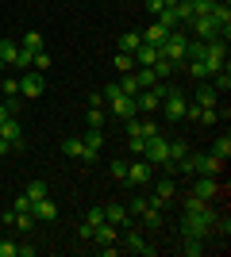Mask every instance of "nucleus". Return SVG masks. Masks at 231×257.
Listing matches in <instances>:
<instances>
[{
  "label": "nucleus",
  "instance_id": "f03ea898",
  "mask_svg": "<svg viewBox=\"0 0 231 257\" xmlns=\"http://www.w3.org/2000/svg\"><path fill=\"white\" fill-rule=\"evenodd\" d=\"M158 50H162V58H166V62H174V69H177V65H185L189 35H185V31H170V39H166V43L158 46Z\"/></svg>",
  "mask_w": 231,
  "mask_h": 257
},
{
  "label": "nucleus",
  "instance_id": "423d86ee",
  "mask_svg": "<svg viewBox=\"0 0 231 257\" xmlns=\"http://www.w3.org/2000/svg\"><path fill=\"white\" fill-rule=\"evenodd\" d=\"M212 223H216V215H189L185 211V219H181V234H185V238H204L212 230Z\"/></svg>",
  "mask_w": 231,
  "mask_h": 257
},
{
  "label": "nucleus",
  "instance_id": "473e14b6",
  "mask_svg": "<svg viewBox=\"0 0 231 257\" xmlns=\"http://www.w3.org/2000/svg\"><path fill=\"white\" fill-rule=\"evenodd\" d=\"M185 154H189V142L185 139H174V142H170V161H181Z\"/></svg>",
  "mask_w": 231,
  "mask_h": 257
},
{
  "label": "nucleus",
  "instance_id": "2eb2a0df",
  "mask_svg": "<svg viewBox=\"0 0 231 257\" xmlns=\"http://www.w3.org/2000/svg\"><path fill=\"white\" fill-rule=\"evenodd\" d=\"M100 146H104V131L89 127V135H85V161H97L100 158Z\"/></svg>",
  "mask_w": 231,
  "mask_h": 257
},
{
  "label": "nucleus",
  "instance_id": "de8ad7c7",
  "mask_svg": "<svg viewBox=\"0 0 231 257\" xmlns=\"http://www.w3.org/2000/svg\"><path fill=\"white\" fill-rule=\"evenodd\" d=\"M100 96H104V100H116V96H123V92H120V85L112 81V85H104V88H100Z\"/></svg>",
  "mask_w": 231,
  "mask_h": 257
},
{
  "label": "nucleus",
  "instance_id": "b1692460",
  "mask_svg": "<svg viewBox=\"0 0 231 257\" xmlns=\"http://www.w3.org/2000/svg\"><path fill=\"white\" fill-rule=\"evenodd\" d=\"M116 85H120V92H123V96H135V92H143V88H139V81H135V73H123L120 81H116Z\"/></svg>",
  "mask_w": 231,
  "mask_h": 257
},
{
  "label": "nucleus",
  "instance_id": "79ce46f5",
  "mask_svg": "<svg viewBox=\"0 0 231 257\" xmlns=\"http://www.w3.org/2000/svg\"><path fill=\"white\" fill-rule=\"evenodd\" d=\"M31 62H35V50H23V46H20V58H16V65H20V69H31Z\"/></svg>",
  "mask_w": 231,
  "mask_h": 257
},
{
  "label": "nucleus",
  "instance_id": "ddd939ff",
  "mask_svg": "<svg viewBox=\"0 0 231 257\" xmlns=\"http://www.w3.org/2000/svg\"><path fill=\"white\" fill-rule=\"evenodd\" d=\"M208 16H212V20H216V23H220L223 39H231V4H227V0H216Z\"/></svg>",
  "mask_w": 231,
  "mask_h": 257
},
{
  "label": "nucleus",
  "instance_id": "603ef678",
  "mask_svg": "<svg viewBox=\"0 0 231 257\" xmlns=\"http://www.w3.org/2000/svg\"><path fill=\"white\" fill-rule=\"evenodd\" d=\"M8 115H12V111H8V100H0V123H4Z\"/></svg>",
  "mask_w": 231,
  "mask_h": 257
},
{
  "label": "nucleus",
  "instance_id": "2f4dec72",
  "mask_svg": "<svg viewBox=\"0 0 231 257\" xmlns=\"http://www.w3.org/2000/svg\"><path fill=\"white\" fill-rule=\"evenodd\" d=\"M185 69H189V73H193V81H208V65H204V62H185Z\"/></svg>",
  "mask_w": 231,
  "mask_h": 257
},
{
  "label": "nucleus",
  "instance_id": "a211bd4d",
  "mask_svg": "<svg viewBox=\"0 0 231 257\" xmlns=\"http://www.w3.org/2000/svg\"><path fill=\"white\" fill-rule=\"evenodd\" d=\"M104 219H108L112 226H120V230H123V226H131V211H127L123 204H108V207H104Z\"/></svg>",
  "mask_w": 231,
  "mask_h": 257
},
{
  "label": "nucleus",
  "instance_id": "72a5a7b5",
  "mask_svg": "<svg viewBox=\"0 0 231 257\" xmlns=\"http://www.w3.org/2000/svg\"><path fill=\"white\" fill-rule=\"evenodd\" d=\"M150 69H154V77H158V81H166V77L174 73V62H166V58H158V62H154Z\"/></svg>",
  "mask_w": 231,
  "mask_h": 257
},
{
  "label": "nucleus",
  "instance_id": "f3484780",
  "mask_svg": "<svg viewBox=\"0 0 231 257\" xmlns=\"http://www.w3.org/2000/svg\"><path fill=\"white\" fill-rule=\"evenodd\" d=\"M31 215H35V219H43V223H50V219H58V204L50 200V196H43V200H35V204H31Z\"/></svg>",
  "mask_w": 231,
  "mask_h": 257
},
{
  "label": "nucleus",
  "instance_id": "3c124183",
  "mask_svg": "<svg viewBox=\"0 0 231 257\" xmlns=\"http://www.w3.org/2000/svg\"><path fill=\"white\" fill-rule=\"evenodd\" d=\"M146 8H150V16L158 20V12H162V0H146Z\"/></svg>",
  "mask_w": 231,
  "mask_h": 257
},
{
  "label": "nucleus",
  "instance_id": "7c9ffc66",
  "mask_svg": "<svg viewBox=\"0 0 231 257\" xmlns=\"http://www.w3.org/2000/svg\"><path fill=\"white\" fill-rule=\"evenodd\" d=\"M112 65H116V69H120V73H131V69H135V58H131V54H116V58H112Z\"/></svg>",
  "mask_w": 231,
  "mask_h": 257
},
{
  "label": "nucleus",
  "instance_id": "8fccbe9b",
  "mask_svg": "<svg viewBox=\"0 0 231 257\" xmlns=\"http://www.w3.org/2000/svg\"><path fill=\"white\" fill-rule=\"evenodd\" d=\"M77 234L85 238V242H93V226H89V223H81V226H77Z\"/></svg>",
  "mask_w": 231,
  "mask_h": 257
},
{
  "label": "nucleus",
  "instance_id": "f8f14e48",
  "mask_svg": "<svg viewBox=\"0 0 231 257\" xmlns=\"http://www.w3.org/2000/svg\"><path fill=\"white\" fill-rule=\"evenodd\" d=\"M108 104H112V115L123 119V123L139 115V107H135V96H116V100H108Z\"/></svg>",
  "mask_w": 231,
  "mask_h": 257
},
{
  "label": "nucleus",
  "instance_id": "4c0bfd02",
  "mask_svg": "<svg viewBox=\"0 0 231 257\" xmlns=\"http://www.w3.org/2000/svg\"><path fill=\"white\" fill-rule=\"evenodd\" d=\"M31 69L46 73V69H50V54H46V50H39V54H35V62H31Z\"/></svg>",
  "mask_w": 231,
  "mask_h": 257
},
{
  "label": "nucleus",
  "instance_id": "c85d7f7f",
  "mask_svg": "<svg viewBox=\"0 0 231 257\" xmlns=\"http://www.w3.org/2000/svg\"><path fill=\"white\" fill-rule=\"evenodd\" d=\"M135 81H139V88H154L158 85V77H154V69H131Z\"/></svg>",
  "mask_w": 231,
  "mask_h": 257
},
{
  "label": "nucleus",
  "instance_id": "aec40b11",
  "mask_svg": "<svg viewBox=\"0 0 231 257\" xmlns=\"http://www.w3.org/2000/svg\"><path fill=\"white\" fill-rule=\"evenodd\" d=\"M139 39H143V43H146V46H162V43H166V39H170V27H162V23L154 20V23H150V27H146V31H143V35H139Z\"/></svg>",
  "mask_w": 231,
  "mask_h": 257
},
{
  "label": "nucleus",
  "instance_id": "393cba45",
  "mask_svg": "<svg viewBox=\"0 0 231 257\" xmlns=\"http://www.w3.org/2000/svg\"><path fill=\"white\" fill-rule=\"evenodd\" d=\"M0 58H4V65H16V58H20V46L8 43V39H0Z\"/></svg>",
  "mask_w": 231,
  "mask_h": 257
},
{
  "label": "nucleus",
  "instance_id": "a878e982",
  "mask_svg": "<svg viewBox=\"0 0 231 257\" xmlns=\"http://www.w3.org/2000/svg\"><path fill=\"white\" fill-rule=\"evenodd\" d=\"M23 192L31 196V204H35V200H43V196H50V184H46V181H31L27 188H23Z\"/></svg>",
  "mask_w": 231,
  "mask_h": 257
},
{
  "label": "nucleus",
  "instance_id": "6ab92c4d",
  "mask_svg": "<svg viewBox=\"0 0 231 257\" xmlns=\"http://www.w3.org/2000/svg\"><path fill=\"white\" fill-rule=\"evenodd\" d=\"M93 242H97V246H112V242H120V226H112L108 219H104V223L93 230Z\"/></svg>",
  "mask_w": 231,
  "mask_h": 257
},
{
  "label": "nucleus",
  "instance_id": "6e6552de",
  "mask_svg": "<svg viewBox=\"0 0 231 257\" xmlns=\"http://www.w3.org/2000/svg\"><path fill=\"white\" fill-rule=\"evenodd\" d=\"M220 192H223L220 177H197V181H193V196L208 200V204H216V200H220Z\"/></svg>",
  "mask_w": 231,
  "mask_h": 257
},
{
  "label": "nucleus",
  "instance_id": "a19ab883",
  "mask_svg": "<svg viewBox=\"0 0 231 257\" xmlns=\"http://www.w3.org/2000/svg\"><path fill=\"white\" fill-rule=\"evenodd\" d=\"M0 257H20V246H16L12 238H4V242H0Z\"/></svg>",
  "mask_w": 231,
  "mask_h": 257
},
{
  "label": "nucleus",
  "instance_id": "20e7f679",
  "mask_svg": "<svg viewBox=\"0 0 231 257\" xmlns=\"http://www.w3.org/2000/svg\"><path fill=\"white\" fill-rule=\"evenodd\" d=\"M143 161H150L154 169H158V165H170V139H162V135H154V139H146Z\"/></svg>",
  "mask_w": 231,
  "mask_h": 257
},
{
  "label": "nucleus",
  "instance_id": "c03bdc74",
  "mask_svg": "<svg viewBox=\"0 0 231 257\" xmlns=\"http://www.w3.org/2000/svg\"><path fill=\"white\" fill-rule=\"evenodd\" d=\"M185 253H189V257L204 253V246H200V238H185Z\"/></svg>",
  "mask_w": 231,
  "mask_h": 257
},
{
  "label": "nucleus",
  "instance_id": "7ed1b4c3",
  "mask_svg": "<svg viewBox=\"0 0 231 257\" xmlns=\"http://www.w3.org/2000/svg\"><path fill=\"white\" fill-rule=\"evenodd\" d=\"M227 39H212V43H204V58L200 62L208 65V73H220V69H227Z\"/></svg>",
  "mask_w": 231,
  "mask_h": 257
},
{
  "label": "nucleus",
  "instance_id": "49530a36",
  "mask_svg": "<svg viewBox=\"0 0 231 257\" xmlns=\"http://www.w3.org/2000/svg\"><path fill=\"white\" fill-rule=\"evenodd\" d=\"M12 211H31V196L23 192V196H16V204H12Z\"/></svg>",
  "mask_w": 231,
  "mask_h": 257
},
{
  "label": "nucleus",
  "instance_id": "a18cd8bd",
  "mask_svg": "<svg viewBox=\"0 0 231 257\" xmlns=\"http://www.w3.org/2000/svg\"><path fill=\"white\" fill-rule=\"evenodd\" d=\"M127 146H131V154H143V150H146V139H143V135H131V139H127Z\"/></svg>",
  "mask_w": 231,
  "mask_h": 257
},
{
  "label": "nucleus",
  "instance_id": "dca6fc26",
  "mask_svg": "<svg viewBox=\"0 0 231 257\" xmlns=\"http://www.w3.org/2000/svg\"><path fill=\"white\" fill-rule=\"evenodd\" d=\"M131 58H135V69H150V65L162 58V50H158V46H146V43H143L139 50L131 54Z\"/></svg>",
  "mask_w": 231,
  "mask_h": 257
},
{
  "label": "nucleus",
  "instance_id": "c9c22d12",
  "mask_svg": "<svg viewBox=\"0 0 231 257\" xmlns=\"http://www.w3.org/2000/svg\"><path fill=\"white\" fill-rule=\"evenodd\" d=\"M85 123H89V127H104V107H89Z\"/></svg>",
  "mask_w": 231,
  "mask_h": 257
},
{
  "label": "nucleus",
  "instance_id": "4468645a",
  "mask_svg": "<svg viewBox=\"0 0 231 257\" xmlns=\"http://www.w3.org/2000/svg\"><path fill=\"white\" fill-rule=\"evenodd\" d=\"M193 104L197 107H220V92H216L208 81H200V88L193 92Z\"/></svg>",
  "mask_w": 231,
  "mask_h": 257
},
{
  "label": "nucleus",
  "instance_id": "5701e85b",
  "mask_svg": "<svg viewBox=\"0 0 231 257\" xmlns=\"http://www.w3.org/2000/svg\"><path fill=\"white\" fill-rule=\"evenodd\" d=\"M143 226H146V230H158V226H162V207H146V211H143Z\"/></svg>",
  "mask_w": 231,
  "mask_h": 257
},
{
  "label": "nucleus",
  "instance_id": "09e8293b",
  "mask_svg": "<svg viewBox=\"0 0 231 257\" xmlns=\"http://www.w3.org/2000/svg\"><path fill=\"white\" fill-rule=\"evenodd\" d=\"M139 135H143V139H154V135H158V123H139Z\"/></svg>",
  "mask_w": 231,
  "mask_h": 257
},
{
  "label": "nucleus",
  "instance_id": "bb28decb",
  "mask_svg": "<svg viewBox=\"0 0 231 257\" xmlns=\"http://www.w3.org/2000/svg\"><path fill=\"white\" fill-rule=\"evenodd\" d=\"M139 46H143V39H139V35H135V31L120 35V50H123V54H135V50H139Z\"/></svg>",
  "mask_w": 231,
  "mask_h": 257
},
{
  "label": "nucleus",
  "instance_id": "e433bc0d",
  "mask_svg": "<svg viewBox=\"0 0 231 257\" xmlns=\"http://www.w3.org/2000/svg\"><path fill=\"white\" fill-rule=\"evenodd\" d=\"M108 173H112V181H123V177H127V161H123V158H116V161L108 165Z\"/></svg>",
  "mask_w": 231,
  "mask_h": 257
},
{
  "label": "nucleus",
  "instance_id": "cd10ccee",
  "mask_svg": "<svg viewBox=\"0 0 231 257\" xmlns=\"http://www.w3.org/2000/svg\"><path fill=\"white\" fill-rule=\"evenodd\" d=\"M212 158H220V161L231 158V139H227V135H220V139H216V146H212Z\"/></svg>",
  "mask_w": 231,
  "mask_h": 257
},
{
  "label": "nucleus",
  "instance_id": "c756f323",
  "mask_svg": "<svg viewBox=\"0 0 231 257\" xmlns=\"http://www.w3.org/2000/svg\"><path fill=\"white\" fill-rule=\"evenodd\" d=\"M20 46H23V50H35V54H39V50H43V35H39V31H27Z\"/></svg>",
  "mask_w": 231,
  "mask_h": 257
},
{
  "label": "nucleus",
  "instance_id": "1a4fd4ad",
  "mask_svg": "<svg viewBox=\"0 0 231 257\" xmlns=\"http://www.w3.org/2000/svg\"><path fill=\"white\" fill-rule=\"evenodd\" d=\"M120 234H123V246H120V249H127V253H143V257H154V246H146V238L139 234V230L123 226Z\"/></svg>",
  "mask_w": 231,
  "mask_h": 257
},
{
  "label": "nucleus",
  "instance_id": "5fc2aeb1",
  "mask_svg": "<svg viewBox=\"0 0 231 257\" xmlns=\"http://www.w3.org/2000/svg\"><path fill=\"white\" fill-rule=\"evenodd\" d=\"M4 69H8V65H4V58H0V77H4Z\"/></svg>",
  "mask_w": 231,
  "mask_h": 257
},
{
  "label": "nucleus",
  "instance_id": "f704fd0d",
  "mask_svg": "<svg viewBox=\"0 0 231 257\" xmlns=\"http://www.w3.org/2000/svg\"><path fill=\"white\" fill-rule=\"evenodd\" d=\"M0 92H4V96H20V77H4V81H0Z\"/></svg>",
  "mask_w": 231,
  "mask_h": 257
},
{
  "label": "nucleus",
  "instance_id": "f257e3e1",
  "mask_svg": "<svg viewBox=\"0 0 231 257\" xmlns=\"http://www.w3.org/2000/svg\"><path fill=\"white\" fill-rule=\"evenodd\" d=\"M185 107H189V96L181 92V88H166V96H162V115L166 123H185Z\"/></svg>",
  "mask_w": 231,
  "mask_h": 257
},
{
  "label": "nucleus",
  "instance_id": "412c9836",
  "mask_svg": "<svg viewBox=\"0 0 231 257\" xmlns=\"http://www.w3.org/2000/svg\"><path fill=\"white\" fill-rule=\"evenodd\" d=\"M174 192H177V188H174V181H158V184H154L150 204H154V207H166L170 200H174Z\"/></svg>",
  "mask_w": 231,
  "mask_h": 257
},
{
  "label": "nucleus",
  "instance_id": "39448f33",
  "mask_svg": "<svg viewBox=\"0 0 231 257\" xmlns=\"http://www.w3.org/2000/svg\"><path fill=\"white\" fill-rule=\"evenodd\" d=\"M189 31L197 35L200 43H212V39H223L220 23L212 20V16H193V20H189Z\"/></svg>",
  "mask_w": 231,
  "mask_h": 257
},
{
  "label": "nucleus",
  "instance_id": "9d476101",
  "mask_svg": "<svg viewBox=\"0 0 231 257\" xmlns=\"http://www.w3.org/2000/svg\"><path fill=\"white\" fill-rule=\"evenodd\" d=\"M43 92H46V77L39 69H27L20 77V96H43Z\"/></svg>",
  "mask_w": 231,
  "mask_h": 257
},
{
  "label": "nucleus",
  "instance_id": "ea45409f",
  "mask_svg": "<svg viewBox=\"0 0 231 257\" xmlns=\"http://www.w3.org/2000/svg\"><path fill=\"white\" fill-rule=\"evenodd\" d=\"M85 223H89V226H93V230H97V226H100V223H104V207H93V211H89V215H85Z\"/></svg>",
  "mask_w": 231,
  "mask_h": 257
},
{
  "label": "nucleus",
  "instance_id": "9b49d317",
  "mask_svg": "<svg viewBox=\"0 0 231 257\" xmlns=\"http://www.w3.org/2000/svg\"><path fill=\"white\" fill-rule=\"evenodd\" d=\"M0 139L8 142L12 150H23V127H20V119H16V115H8L4 123H0Z\"/></svg>",
  "mask_w": 231,
  "mask_h": 257
},
{
  "label": "nucleus",
  "instance_id": "37998d69",
  "mask_svg": "<svg viewBox=\"0 0 231 257\" xmlns=\"http://www.w3.org/2000/svg\"><path fill=\"white\" fill-rule=\"evenodd\" d=\"M146 207H150V200H143V196H135V200H131V207H127V211H131V215H143Z\"/></svg>",
  "mask_w": 231,
  "mask_h": 257
},
{
  "label": "nucleus",
  "instance_id": "0eeeda50",
  "mask_svg": "<svg viewBox=\"0 0 231 257\" xmlns=\"http://www.w3.org/2000/svg\"><path fill=\"white\" fill-rule=\"evenodd\" d=\"M150 181H154V165L150 161H127V177H123L127 188H139V184H150Z\"/></svg>",
  "mask_w": 231,
  "mask_h": 257
},
{
  "label": "nucleus",
  "instance_id": "58836bf2",
  "mask_svg": "<svg viewBox=\"0 0 231 257\" xmlns=\"http://www.w3.org/2000/svg\"><path fill=\"white\" fill-rule=\"evenodd\" d=\"M189 4H193V16H208L216 0H189Z\"/></svg>",
  "mask_w": 231,
  "mask_h": 257
},
{
  "label": "nucleus",
  "instance_id": "4be33fe9",
  "mask_svg": "<svg viewBox=\"0 0 231 257\" xmlns=\"http://www.w3.org/2000/svg\"><path fill=\"white\" fill-rule=\"evenodd\" d=\"M62 154H69V158H77V161H85V139H73V135H69V139L62 142Z\"/></svg>",
  "mask_w": 231,
  "mask_h": 257
},
{
  "label": "nucleus",
  "instance_id": "864d4df0",
  "mask_svg": "<svg viewBox=\"0 0 231 257\" xmlns=\"http://www.w3.org/2000/svg\"><path fill=\"white\" fill-rule=\"evenodd\" d=\"M0 154H12V146H8V142H4V139H0Z\"/></svg>",
  "mask_w": 231,
  "mask_h": 257
}]
</instances>
